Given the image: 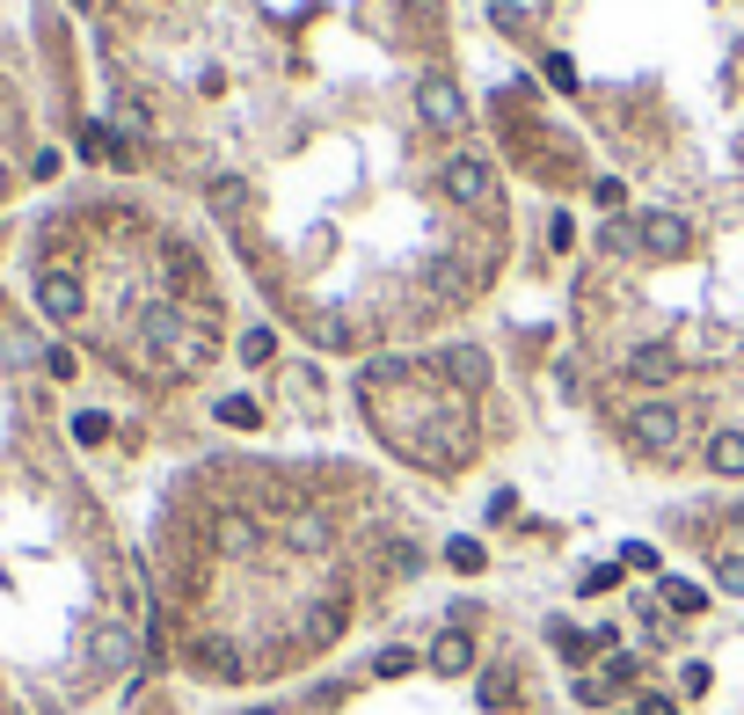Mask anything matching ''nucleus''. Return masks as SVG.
Masks as SVG:
<instances>
[{
  "mask_svg": "<svg viewBox=\"0 0 744 715\" xmlns=\"http://www.w3.org/2000/svg\"><path fill=\"white\" fill-rule=\"evenodd\" d=\"M664 606L672 613H709V592H701L693 576H664Z\"/></svg>",
  "mask_w": 744,
  "mask_h": 715,
  "instance_id": "9b49d317",
  "label": "nucleus"
},
{
  "mask_svg": "<svg viewBox=\"0 0 744 715\" xmlns=\"http://www.w3.org/2000/svg\"><path fill=\"white\" fill-rule=\"evenodd\" d=\"M723 584H730V592H744V555H723Z\"/></svg>",
  "mask_w": 744,
  "mask_h": 715,
  "instance_id": "b1692460",
  "label": "nucleus"
},
{
  "mask_svg": "<svg viewBox=\"0 0 744 715\" xmlns=\"http://www.w3.org/2000/svg\"><path fill=\"white\" fill-rule=\"evenodd\" d=\"M642 715H679V708H672L664 694H642Z\"/></svg>",
  "mask_w": 744,
  "mask_h": 715,
  "instance_id": "393cba45",
  "label": "nucleus"
},
{
  "mask_svg": "<svg viewBox=\"0 0 744 715\" xmlns=\"http://www.w3.org/2000/svg\"><path fill=\"white\" fill-rule=\"evenodd\" d=\"M489 16H497V30H511V37L526 30V8H519V0H489Z\"/></svg>",
  "mask_w": 744,
  "mask_h": 715,
  "instance_id": "4be33fe9",
  "label": "nucleus"
},
{
  "mask_svg": "<svg viewBox=\"0 0 744 715\" xmlns=\"http://www.w3.org/2000/svg\"><path fill=\"white\" fill-rule=\"evenodd\" d=\"M628 380H642V387L679 380V350L672 344H635V350H628Z\"/></svg>",
  "mask_w": 744,
  "mask_h": 715,
  "instance_id": "423d86ee",
  "label": "nucleus"
},
{
  "mask_svg": "<svg viewBox=\"0 0 744 715\" xmlns=\"http://www.w3.org/2000/svg\"><path fill=\"white\" fill-rule=\"evenodd\" d=\"M416 110H424L431 132H460V124H468V103H460V88H452L446 73H431V81L416 88Z\"/></svg>",
  "mask_w": 744,
  "mask_h": 715,
  "instance_id": "20e7f679",
  "label": "nucleus"
},
{
  "mask_svg": "<svg viewBox=\"0 0 744 715\" xmlns=\"http://www.w3.org/2000/svg\"><path fill=\"white\" fill-rule=\"evenodd\" d=\"M242 205H248V183H242V175H220V183H212V212H220V219H234Z\"/></svg>",
  "mask_w": 744,
  "mask_h": 715,
  "instance_id": "ddd939ff",
  "label": "nucleus"
},
{
  "mask_svg": "<svg viewBox=\"0 0 744 715\" xmlns=\"http://www.w3.org/2000/svg\"><path fill=\"white\" fill-rule=\"evenodd\" d=\"M344 635V606H314V621H307V643H336Z\"/></svg>",
  "mask_w": 744,
  "mask_h": 715,
  "instance_id": "dca6fc26",
  "label": "nucleus"
},
{
  "mask_svg": "<svg viewBox=\"0 0 744 715\" xmlns=\"http://www.w3.org/2000/svg\"><path fill=\"white\" fill-rule=\"evenodd\" d=\"M73 8H88V0H73Z\"/></svg>",
  "mask_w": 744,
  "mask_h": 715,
  "instance_id": "c85d7f7f",
  "label": "nucleus"
},
{
  "mask_svg": "<svg viewBox=\"0 0 744 715\" xmlns=\"http://www.w3.org/2000/svg\"><path fill=\"white\" fill-rule=\"evenodd\" d=\"M548 81L562 88V95H570V88H577V67H570V59H562V52H554V59H548Z\"/></svg>",
  "mask_w": 744,
  "mask_h": 715,
  "instance_id": "5701e85b",
  "label": "nucleus"
},
{
  "mask_svg": "<svg viewBox=\"0 0 744 715\" xmlns=\"http://www.w3.org/2000/svg\"><path fill=\"white\" fill-rule=\"evenodd\" d=\"M446 562H452L460 576H475V570H489V548L468 541V533H452V541H446Z\"/></svg>",
  "mask_w": 744,
  "mask_h": 715,
  "instance_id": "f8f14e48",
  "label": "nucleus"
},
{
  "mask_svg": "<svg viewBox=\"0 0 744 715\" xmlns=\"http://www.w3.org/2000/svg\"><path fill=\"white\" fill-rule=\"evenodd\" d=\"M709 468L715 474H744V431H715L709 438Z\"/></svg>",
  "mask_w": 744,
  "mask_h": 715,
  "instance_id": "9d476101",
  "label": "nucleus"
},
{
  "mask_svg": "<svg viewBox=\"0 0 744 715\" xmlns=\"http://www.w3.org/2000/svg\"><path fill=\"white\" fill-rule=\"evenodd\" d=\"M409 16L416 22H438V0H409Z\"/></svg>",
  "mask_w": 744,
  "mask_h": 715,
  "instance_id": "a878e982",
  "label": "nucleus"
},
{
  "mask_svg": "<svg viewBox=\"0 0 744 715\" xmlns=\"http://www.w3.org/2000/svg\"><path fill=\"white\" fill-rule=\"evenodd\" d=\"M424 664H431V672H446V680H460V672L475 664V643H468V629H446V635L431 643V657H424Z\"/></svg>",
  "mask_w": 744,
  "mask_h": 715,
  "instance_id": "6e6552de",
  "label": "nucleus"
},
{
  "mask_svg": "<svg viewBox=\"0 0 744 715\" xmlns=\"http://www.w3.org/2000/svg\"><path fill=\"white\" fill-rule=\"evenodd\" d=\"M73 438H81V446H103V438H110V417H103V409H81V417H73Z\"/></svg>",
  "mask_w": 744,
  "mask_h": 715,
  "instance_id": "a211bd4d",
  "label": "nucleus"
},
{
  "mask_svg": "<svg viewBox=\"0 0 744 715\" xmlns=\"http://www.w3.org/2000/svg\"><path fill=\"white\" fill-rule=\"evenodd\" d=\"M628 438H635L642 453H679V438H686V417H679L672 401H635V417H628Z\"/></svg>",
  "mask_w": 744,
  "mask_h": 715,
  "instance_id": "f257e3e1",
  "label": "nucleus"
},
{
  "mask_svg": "<svg viewBox=\"0 0 744 715\" xmlns=\"http://www.w3.org/2000/svg\"><path fill=\"white\" fill-rule=\"evenodd\" d=\"M37 307H44L52 321H81L88 293H81V278H73V270H44V278H37Z\"/></svg>",
  "mask_w": 744,
  "mask_h": 715,
  "instance_id": "39448f33",
  "label": "nucleus"
},
{
  "mask_svg": "<svg viewBox=\"0 0 744 715\" xmlns=\"http://www.w3.org/2000/svg\"><path fill=\"white\" fill-rule=\"evenodd\" d=\"M220 423L248 431V423H256V401H248V395H226V401H220Z\"/></svg>",
  "mask_w": 744,
  "mask_h": 715,
  "instance_id": "412c9836",
  "label": "nucleus"
},
{
  "mask_svg": "<svg viewBox=\"0 0 744 715\" xmlns=\"http://www.w3.org/2000/svg\"><path fill=\"white\" fill-rule=\"evenodd\" d=\"M81 154L88 161H110V154H118V132H110V124H81Z\"/></svg>",
  "mask_w": 744,
  "mask_h": 715,
  "instance_id": "2eb2a0df",
  "label": "nucleus"
},
{
  "mask_svg": "<svg viewBox=\"0 0 744 715\" xmlns=\"http://www.w3.org/2000/svg\"><path fill=\"white\" fill-rule=\"evenodd\" d=\"M242 358H248V366H271V358H277V336L271 329H248L242 336Z\"/></svg>",
  "mask_w": 744,
  "mask_h": 715,
  "instance_id": "6ab92c4d",
  "label": "nucleus"
},
{
  "mask_svg": "<svg viewBox=\"0 0 744 715\" xmlns=\"http://www.w3.org/2000/svg\"><path fill=\"white\" fill-rule=\"evenodd\" d=\"M446 191L460 197V205L489 212V205H497V175H489V161H475V154H452V161H446Z\"/></svg>",
  "mask_w": 744,
  "mask_h": 715,
  "instance_id": "7ed1b4c3",
  "label": "nucleus"
},
{
  "mask_svg": "<svg viewBox=\"0 0 744 715\" xmlns=\"http://www.w3.org/2000/svg\"><path fill=\"white\" fill-rule=\"evenodd\" d=\"M88 664H95V672H124V664H132V635H124L118 621L95 629V635H88Z\"/></svg>",
  "mask_w": 744,
  "mask_h": 715,
  "instance_id": "0eeeda50",
  "label": "nucleus"
},
{
  "mask_svg": "<svg viewBox=\"0 0 744 715\" xmlns=\"http://www.w3.org/2000/svg\"><path fill=\"white\" fill-rule=\"evenodd\" d=\"M642 248H650L658 263H679L693 248V227L679 219L672 205H650V212H642Z\"/></svg>",
  "mask_w": 744,
  "mask_h": 715,
  "instance_id": "f03ea898",
  "label": "nucleus"
},
{
  "mask_svg": "<svg viewBox=\"0 0 744 715\" xmlns=\"http://www.w3.org/2000/svg\"><path fill=\"white\" fill-rule=\"evenodd\" d=\"M197 672L205 680H242V657H234V643H197Z\"/></svg>",
  "mask_w": 744,
  "mask_h": 715,
  "instance_id": "1a4fd4ad",
  "label": "nucleus"
},
{
  "mask_svg": "<svg viewBox=\"0 0 744 715\" xmlns=\"http://www.w3.org/2000/svg\"><path fill=\"white\" fill-rule=\"evenodd\" d=\"M285 533H293V541H299V548H329V525L314 519V511H299V519H293V525H285Z\"/></svg>",
  "mask_w": 744,
  "mask_h": 715,
  "instance_id": "f3484780",
  "label": "nucleus"
},
{
  "mask_svg": "<svg viewBox=\"0 0 744 715\" xmlns=\"http://www.w3.org/2000/svg\"><path fill=\"white\" fill-rule=\"evenodd\" d=\"M0 191H8V168H0Z\"/></svg>",
  "mask_w": 744,
  "mask_h": 715,
  "instance_id": "cd10ccee",
  "label": "nucleus"
},
{
  "mask_svg": "<svg viewBox=\"0 0 744 715\" xmlns=\"http://www.w3.org/2000/svg\"><path fill=\"white\" fill-rule=\"evenodd\" d=\"M248 715H277V708H248Z\"/></svg>",
  "mask_w": 744,
  "mask_h": 715,
  "instance_id": "bb28decb",
  "label": "nucleus"
},
{
  "mask_svg": "<svg viewBox=\"0 0 744 715\" xmlns=\"http://www.w3.org/2000/svg\"><path fill=\"white\" fill-rule=\"evenodd\" d=\"M373 672H380V680H401V672H416V650H380V657H373Z\"/></svg>",
  "mask_w": 744,
  "mask_h": 715,
  "instance_id": "aec40b11",
  "label": "nucleus"
},
{
  "mask_svg": "<svg viewBox=\"0 0 744 715\" xmlns=\"http://www.w3.org/2000/svg\"><path fill=\"white\" fill-rule=\"evenodd\" d=\"M220 548L248 555V548H256V519H242V511H226V519H220Z\"/></svg>",
  "mask_w": 744,
  "mask_h": 715,
  "instance_id": "4468645a",
  "label": "nucleus"
}]
</instances>
